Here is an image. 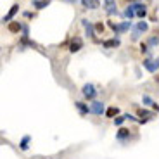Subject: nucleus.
I'll return each instance as SVG.
<instances>
[{"label": "nucleus", "mask_w": 159, "mask_h": 159, "mask_svg": "<svg viewBox=\"0 0 159 159\" xmlns=\"http://www.w3.org/2000/svg\"><path fill=\"white\" fill-rule=\"evenodd\" d=\"M81 93L85 95V99L93 100L95 95H97V90H95V87H93L92 83H87V85H83V88H81Z\"/></svg>", "instance_id": "obj_1"}, {"label": "nucleus", "mask_w": 159, "mask_h": 159, "mask_svg": "<svg viewBox=\"0 0 159 159\" xmlns=\"http://www.w3.org/2000/svg\"><path fill=\"white\" fill-rule=\"evenodd\" d=\"M104 11H106L107 16H114V14H118L116 0H104Z\"/></svg>", "instance_id": "obj_2"}, {"label": "nucleus", "mask_w": 159, "mask_h": 159, "mask_svg": "<svg viewBox=\"0 0 159 159\" xmlns=\"http://www.w3.org/2000/svg\"><path fill=\"white\" fill-rule=\"evenodd\" d=\"M90 111H92V114H95V116L106 114V107H104V104L100 102V100H93V102L90 104Z\"/></svg>", "instance_id": "obj_3"}, {"label": "nucleus", "mask_w": 159, "mask_h": 159, "mask_svg": "<svg viewBox=\"0 0 159 159\" xmlns=\"http://www.w3.org/2000/svg\"><path fill=\"white\" fill-rule=\"evenodd\" d=\"M143 68L147 69L149 73H157V69H159V57L157 59H145L143 61Z\"/></svg>", "instance_id": "obj_4"}, {"label": "nucleus", "mask_w": 159, "mask_h": 159, "mask_svg": "<svg viewBox=\"0 0 159 159\" xmlns=\"http://www.w3.org/2000/svg\"><path fill=\"white\" fill-rule=\"evenodd\" d=\"M81 47H83V42H81V38H80V36L71 38V43H69V52H71V54L80 52V50H81Z\"/></svg>", "instance_id": "obj_5"}, {"label": "nucleus", "mask_w": 159, "mask_h": 159, "mask_svg": "<svg viewBox=\"0 0 159 159\" xmlns=\"http://www.w3.org/2000/svg\"><path fill=\"white\" fill-rule=\"evenodd\" d=\"M133 7H135V12H137V17H140V19H143V17L147 16V5L145 4H133Z\"/></svg>", "instance_id": "obj_6"}, {"label": "nucleus", "mask_w": 159, "mask_h": 159, "mask_svg": "<svg viewBox=\"0 0 159 159\" xmlns=\"http://www.w3.org/2000/svg\"><path fill=\"white\" fill-rule=\"evenodd\" d=\"M17 11H19V4H14L11 9H9L7 14H5L4 17H2V21H4V23H11V19H12L14 16H16V12H17Z\"/></svg>", "instance_id": "obj_7"}, {"label": "nucleus", "mask_w": 159, "mask_h": 159, "mask_svg": "<svg viewBox=\"0 0 159 159\" xmlns=\"http://www.w3.org/2000/svg\"><path fill=\"white\" fill-rule=\"evenodd\" d=\"M7 30L11 33H19L21 30H23V24H21L19 21H11V23H9V26H7Z\"/></svg>", "instance_id": "obj_8"}, {"label": "nucleus", "mask_w": 159, "mask_h": 159, "mask_svg": "<svg viewBox=\"0 0 159 159\" xmlns=\"http://www.w3.org/2000/svg\"><path fill=\"white\" fill-rule=\"evenodd\" d=\"M81 23H83L85 30H87V35L92 36V38H95V26H92V23H88V19H83Z\"/></svg>", "instance_id": "obj_9"}, {"label": "nucleus", "mask_w": 159, "mask_h": 159, "mask_svg": "<svg viewBox=\"0 0 159 159\" xmlns=\"http://www.w3.org/2000/svg\"><path fill=\"white\" fill-rule=\"evenodd\" d=\"M75 106H76V109L80 111V114H81V116H85V114H88V112H92L90 107H88L85 102H80V100H78V102H75Z\"/></svg>", "instance_id": "obj_10"}, {"label": "nucleus", "mask_w": 159, "mask_h": 159, "mask_svg": "<svg viewBox=\"0 0 159 159\" xmlns=\"http://www.w3.org/2000/svg\"><path fill=\"white\" fill-rule=\"evenodd\" d=\"M102 47L104 48H116V47H119V40L118 38L106 40V42H102Z\"/></svg>", "instance_id": "obj_11"}, {"label": "nucleus", "mask_w": 159, "mask_h": 159, "mask_svg": "<svg viewBox=\"0 0 159 159\" xmlns=\"http://www.w3.org/2000/svg\"><path fill=\"white\" fill-rule=\"evenodd\" d=\"M137 16V12H135V7H133V4H130L126 9H125V17H126L128 21H131L133 17Z\"/></svg>", "instance_id": "obj_12"}, {"label": "nucleus", "mask_w": 159, "mask_h": 159, "mask_svg": "<svg viewBox=\"0 0 159 159\" xmlns=\"http://www.w3.org/2000/svg\"><path fill=\"white\" fill-rule=\"evenodd\" d=\"M30 142H31V137L24 135L23 139H21V142H19V149H21V151H28V149H30Z\"/></svg>", "instance_id": "obj_13"}, {"label": "nucleus", "mask_w": 159, "mask_h": 159, "mask_svg": "<svg viewBox=\"0 0 159 159\" xmlns=\"http://www.w3.org/2000/svg\"><path fill=\"white\" fill-rule=\"evenodd\" d=\"M48 4H50V0H33V7L36 11H42V9L48 7Z\"/></svg>", "instance_id": "obj_14"}, {"label": "nucleus", "mask_w": 159, "mask_h": 159, "mask_svg": "<svg viewBox=\"0 0 159 159\" xmlns=\"http://www.w3.org/2000/svg\"><path fill=\"white\" fill-rule=\"evenodd\" d=\"M137 114H139L142 119H145V121H149V119L154 118V112L147 111V109H139V111H137Z\"/></svg>", "instance_id": "obj_15"}, {"label": "nucleus", "mask_w": 159, "mask_h": 159, "mask_svg": "<svg viewBox=\"0 0 159 159\" xmlns=\"http://www.w3.org/2000/svg\"><path fill=\"white\" fill-rule=\"evenodd\" d=\"M81 4H83V7L87 9H97L99 7V0H81Z\"/></svg>", "instance_id": "obj_16"}, {"label": "nucleus", "mask_w": 159, "mask_h": 159, "mask_svg": "<svg viewBox=\"0 0 159 159\" xmlns=\"http://www.w3.org/2000/svg\"><path fill=\"white\" fill-rule=\"evenodd\" d=\"M119 114V109L116 106H111V107L106 109V118H114V116Z\"/></svg>", "instance_id": "obj_17"}, {"label": "nucleus", "mask_w": 159, "mask_h": 159, "mask_svg": "<svg viewBox=\"0 0 159 159\" xmlns=\"http://www.w3.org/2000/svg\"><path fill=\"white\" fill-rule=\"evenodd\" d=\"M128 137H130V130H126V128H119L116 139H118V140H125V139H128Z\"/></svg>", "instance_id": "obj_18"}, {"label": "nucleus", "mask_w": 159, "mask_h": 159, "mask_svg": "<svg viewBox=\"0 0 159 159\" xmlns=\"http://www.w3.org/2000/svg\"><path fill=\"white\" fill-rule=\"evenodd\" d=\"M109 28L114 31V35H121V26H119V24H116V23H112V21H109Z\"/></svg>", "instance_id": "obj_19"}, {"label": "nucleus", "mask_w": 159, "mask_h": 159, "mask_svg": "<svg viewBox=\"0 0 159 159\" xmlns=\"http://www.w3.org/2000/svg\"><path fill=\"white\" fill-rule=\"evenodd\" d=\"M147 28H149V24L145 23V21H140V23L137 24V31H139V33H142V31H147Z\"/></svg>", "instance_id": "obj_20"}, {"label": "nucleus", "mask_w": 159, "mask_h": 159, "mask_svg": "<svg viewBox=\"0 0 159 159\" xmlns=\"http://www.w3.org/2000/svg\"><path fill=\"white\" fill-rule=\"evenodd\" d=\"M125 121H126V116H125V114L123 116H116V118H114V125H116V126H121Z\"/></svg>", "instance_id": "obj_21"}, {"label": "nucleus", "mask_w": 159, "mask_h": 159, "mask_svg": "<svg viewBox=\"0 0 159 159\" xmlns=\"http://www.w3.org/2000/svg\"><path fill=\"white\" fill-rule=\"evenodd\" d=\"M119 26H121V33H125V31H128V30H130L131 23H130V21H125V23H121Z\"/></svg>", "instance_id": "obj_22"}, {"label": "nucleus", "mask_w": 159, "mask_h": 159, "mask_svg": "<svg viewBox=\"0 0 159 159\" xmlns=\"http://www.w3.org/2000/svg\"><path fill=\"white\" fill-rule=\"evenodd\" d=\"M104 30H106V26H104L102 23H97L95 24V33H99V35H100V33H104Z\"/></svg>", "instance_id": "obj_23"}, {"label": "nucleus", "mask_w": 159, "mask_h": 159, "mask_svg": "<svg viewBox=\"0 0 159 159\" xmlns=\"http://www.w3.org/2000/svg\"><path fill=\"white\" fill-rule=\"evenodd\" d=\"M157 43H159V36H151V40H149V45H151V47H156Z\"/></svg>", "instance_id": "obj_24"}, {"label": "nucleus", "mask_w": 159, "mask_h": 159, "mask_svg": "<svg viewBox=\"0 0 159 159\" xmlns=\"http://www.w3.org/2000/svg\"><path fill=\"white\" fill-rule=\"evenodd\" d=\"M143 104H147V106H151V107H152V104H154V100H152L149 95H143Z\"/></svg>", "instance_id": "obj_25"}, {"label": "nucleus", "mask_w": 159, "mask_h": 159, "mask_svg": "<svg viewBox=\"0 0 159 159\" xmlns=\"http://www.w3.org/2000/svg\"><path fill=\"white\" fill-rule=\"evenodd\" d=\"M140 52H142V54L149 52V43H145V42H143V43H140Z\"/></svg>", "instance_id": "obj_26"}, {"label": "nucleus", "mask_w": 159, "mask_h": 159, "mask_svg": "<svg viewBox=\"0 0 159 159\" xmlns=\"http://www.w3.org/2000/svg\"><path fill=\"white\" fill-rule=\"evenodd\" d=\"M152 109H156V111H157V112H159V106H157V104H156V102H154V104H152Z\"/></svg>", "instance_id": "obj_27"}, {"label": "nucleus", "mask_w": 159, "mask_h": 159, "mask_svg": "<svg viewBox=\"0 0 159 159\" xmlns=\"http://www.w3.org/2000/svg\"><path fill=\"white\" fill-rule=\"evenodd\" d=\"M154 80H156V83H159V73H157V75L154 76Z\"/></svg>", "instance_id": "obj_28"}, {"label": "nucleus", "mask_w": 159, "mask_h": 159, "mask_svg": "<svg viewBox=\"0 0 159 159\" xmlns=\"http://www.w3.org/2000/svg\"><path fill=\"white\" fill-rule=\"evenodd\" d=\"M126 2H130V4H131V2H137V0H126Z\"/></svg>", "instance_id": "obj_29"}]
</instances>
